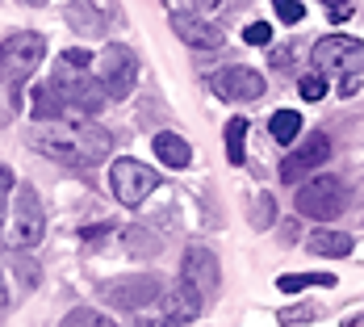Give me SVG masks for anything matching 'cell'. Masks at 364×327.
Returning a JSON list of instances; mask_svg holds the SVG:
<instances>
[{
  "mask_svg": "<svg viewBox=\"0 0 364 327\" xmlns=\"http://www.w3.org/2000/svg\"><path fill=\"white\" fill-rule=\"evenodd\" d=\"M30 143H34V151L59 160V164L88 168V164H101L109 155L113 139H109V130H101V126L80 118V122H50V126H42V130L30 135Z\"/></svg>",
  "mask_w": 364,
  "mask_h": 327,
  "instance_id": "6da1fadb",
  "label": "cell"
},
{
  "mask_svg": "<svg viewBox=\"0 0 364 327\" xmlns=\"http://www.w3.org/2000/svg\"><path fill=\"white\" fill-rule=\"evenodd\" d=\"M42 55H46V38L34 34V30H17V34L4 38V97H9V113L17 105V97H21V84L34 76V68L42 63Z\"/></svg>",
  "mask_w": 364,
  "mask_h": 327,
  "instance_id": "7a4b0ae2",
  "label": "cell"
},
{
  "mask_svg": "<svg viewBox=\"0 0 364 327\" xmlns=\"http://www.w3.org/2000/svg\"><path fill=\"white\" fill-rule=\"evenodd\" d=\"M297 214L306 218H318V222H327V218H339L343 214V206H348V185L339 181V177H314V181H306L297 189Z\"/></svg>",
  "mask_w": 364,
  "mask_h": 327,
  "instance_id": "3957f363",
  "label": "cell"
},
{
  "mask_svg": "<svg viewBox=\"0 0 364 327\" xmlns=\"http://www.w3.org/2000/svg\"><path fill=\"white\" fill-rule=\"evenodd\" d=\"M101 298L117 306V311H143V306H155L164 298V281L155 273H134V277H117V281H101Z\"/></svg>",
  "mask_w": 364,
  "mask_h": 327,
  "instance_id": "277c9868",
  "label": "cell"
},
{
  "mask_svg": "<svg viewBox=\"0 0 364 327\" xmlns=\"http://www.w3.org/2000/svg\"><path fill=\"white\" fill-rule=\"evenodd\" d=\"M109 185H113V193H117V202L134 210V206H143L146 197L155 193L159 177H155V168H151V164L122 155V160H117V164L109 168Z\"/></svg>",
  "mask_w": 364,
  "mask_h": 327,
  "instance_id": "5b68a950",
  "label": "cell"
},
{
  "mask_svg": "<svg viewBox=\"0 0 364 327\" xmlns=\"http://www.w3.org/2000/svg\"><path fill=\"white\" fill-rule=\"evenodd\" d=\"M97 72H101V84L109 88V97H130L134 93V80H139V55L130 46H105L101 59H97Z\"/></svg>",
  "mask_w": 364,
  "mask_h": 327,
  "instance_id": "8992f818",
  "label": "cell"
},
{
  "mask_svg": "<svg viewBox=\"0 0 364 327\" xmlns=\"http://www.w3.org/2000/svg\"><path fill=\"white\" fill-rule=\"evenodd\" d=\"M364 59V42L348 34H327L314 42V68L331 76H352L356 63Z\"/></svg>",
  "mask_w": 364,
  "mask_h": 327,
  "instance_id": "52a82bcc",
  "label": "cell"
},
{
  "mask_svg": "<svg viewBox=\"0 0 364 327\" xmlns=\"http://www.w3.org/2000/svg\"><path fill=\"white\" fill-rule=\"evenodd\" d=\"M42 231H46V210H42L34 189L21 185L17 189V214L9 218V239L17 248H34L38 239H42Z\"/></svg>",
  "mask_w": 364,
  "mask_h": 327,
  "instance_id": "ba28073f",
  "label": "cell"
},
{
  "mask_svg": "<svg viewBox=\"0 0 364 327\" xmlns=\"http://www.w3.org/2000/svg\"><path fill=\"white\" fill-rule=\"evenodd\" d=\"M50 84L59 88L63 105H72L75 113H97V109L109 101V88L101 80H92L88 72H63V76H55Z\"/></svg>",
  "mask_w": 364,
  "mask_h": 327,
  "instance_id": "9c48e42d",
  "label": "cell"
},
{
  "mask_svg": "<svg viewBox=\"0 0 364 327\" xmlns=\"http://www.w3.org/2000/svg\"><path fill=\"white\" fill-rule=\"evenodd\" d=\"M331 155V139L323 130H314V135H306L301 143L293 147L289 155H285V164H281V181L285 185H297L301 177H310L323 160Z\"/></svg>",
  "mask_w": 364,
  "mask_h": 327,
  "instance_id": "30bf717a",
  "label": "cell"
},
{
  "mask_svg": "<svg viewBox=\"0 0 364 327\" xmlns=\"http://www.w3.org/2000/svg\"><path fill=\"white\" fill-rule=\"evenodd\" d=\"M214 93L222 101H259L264 97V76L252 68H222L214 76Z\"/></svg>",
  "mask_w": 364,
  "mask_h": 327,
  "instance_id": "8fae6325",
  "label": "cell"
},
{
  "mask_svg": "<svg viewBox=\"0 0 364 327\" xmlns=\"http://www.w3.org/2000/svg\"><path fill=\"white\" fill-rule=\"evenodd\" d=\"M172 30H176L181 42L197 46V51H218L222 42H226L218 26H210V21H205L201 13H193V9H188V13H172Z\"/></svg>",
  "mask_w": 364,
  "mask_h": 327,
  "instance_id": "7c38bea8",
  "label": "cell"
},
{
  "mask_svg": "<svg viewBox=\"0 0 364 327\" xmlns=\"http://www.w3.org/2000/svg\"><path fill=\"white\" fill-rule=\"evenodd\" d=\"M181 277H188V281H193L197 290L210 298V294L218 290V281H222V273H218V256L210 252V248H201V244H197V248H188V252H184V269H181Z\"/></svg>",
  "mask_w": 364,
  "mask_h": 327,
  "instance_id": "4fadbf2b",
  "label": "cell"
},
{
  "mask_svg": "<svg viewBox=\"0 0 364 327\" xmlns=\"http://www.w3.org/2000/svg\"><path fill=\"white\" fill-rule=\"evenodd\" d=\"M164 302H168V311H172L176 319H184V323H188V319H197V315L205 311V294L197 290L188 277H181V281L168 290V298H164Z\"/></svg>",
  "mask_w": 364,
  "mask_h": 327,
  "instance_id": "5bb4252c",
  "label": "cell"
},
{
  "mask_svg": "<svg viewBox=\"0 0 364 327\" xmlns=\"http://www.w3.org/2000/svg\"><path fill=\"white\" fill-rule=\"evenodd\" d=\"M155 155H159V164H168V168H188L193 147L184 143L181 135H172V130H159V135H155Z\"/></svg>",
  "mask_w": 364,
  "mask_h": 327,
  "instance_id": "9a60e30c",
  "label": "cell"
},
{
  "mask_svg": "<svg viewBox=\"0 0 364 327\" xmlns=\"http://www.w3.org/2000/svg\"><path fill=\"white\" fill-rule=\"evenodd\" d=\"M306 248L314 256H352V235L348 231H314L310 239H306Z\"/></svg>",
  "mask_w": 364,
  "mask_h": 327,
  "instance_id": "2e32d148",
  "label": "cell"
},
{
  "mask_svg": "<svg viewBox=\"0 0 364 327\" xmlns=\"http://www.w3.org/2000/svg\"><path fill=\"white\" fill-rule=\"evenodd\" d=\"M268 135H272L277 143H297V135H301V113H297V109H277V113L268 118Z\"/></svg>",
  "mask_w": 364,
  "mask_h": 327,
  "instance_id": "e0dca14e",
  "label": "cell"
},
{
  "mask_svg": "<svg viewBox=\"0 0 364 327\" xmlns=\"http://www.w3.org/2000/svg\"><path fill=\"white\" fill-rule=\"evenodd\" d=\"M310 286H335L331 273H289V277H277V290L281 294H301Z\"/></svg>",
  "mask_w": 364,
  "mask_h": 327,
  "instance_id": "ac0fdd59",
  "label": "cell"
},
{
  "mask_svg": "<svg viewBox=\"0 0 364 327\" xmlns=\"http://www.w3.org/2000/svg\"><path fill=\"white\" fill-rule=\"evenodd\" d=\"M59 109H63L59 88H55V84H42V88L34 93V118H38V122H46V118L55 122V118H59Z\"/></svg>",
  "mask_w": 364,
  "mask_h": 327,
  "instance_id": "d6986e66",
  "label": "cell"
},
{
  "mask_svg": "<svg viewBox=\"0 0 364 327\" xmlns=\"http://www.w3.org/2000/svg\"><path fill=\"white\" fill-rule=\"evenodd\" d=\"M243 139H247V118H230L226 122V160L230 164H243Z\"/></svg>",
  "mask_w": 364,
  "mask_h": 327,
  "instance_id": "ffe728a7",
  "label": "cell"
},
{
  "mask_svg": "<svg viewBox=\"0 0 364 327\" xmlns=\"http://www.w3.org/2000/svg\"><path fill=\"white\" fill-rule=\"evenodd\" d=\"M277 319H281V327H301V323L323 319V306H318V302H297V306H285Z\"/></svg>",
  "mask_w": 364,
  "mask_h": 327,
  "instance_id": "44dd1931",
  "label": "cell"
},
{
  "mask_svg": "<svg viewBox=\"0 0 364 327\" xmlns=\"http://www.w3.org/2000/svg\"><path fill=\"white\" fill-rule=\"evenodd\" d=\"M247 218H252L255 231H268V227H272V218H277V202H272L268 193H255L252 206H247Z\"/></svg>",
  "mask_w": 364,
  "mask_h": 327,
  "instance_id": "7402d4cb",
  "label": "cell"
},
{
  "mask_svg": "<svg viewBox=\"0 0 364 327\" xmlns=\"http://www.w3.org/2000/svg\"><path fill=\"white\" fill-rule=\"evenodd\" d=\"M126 248L134 256H155L159 252V235H151L146 227H126Z\"/></svg>",
  "mask_w": 364,
  "mask_h": 327,
  "instance_id": "603a6c76",
  "label": "cell"
},
{
  "mask_svg": "<svg viewBox=\"0 0 364 327\" xmlns=\"http://www.w3.org/2000/svg\"><path fill=\"white\" fill-rule=\"evenodd\" d=\"M63 327H117V323H113L109 315L92 311V306H75V311H68V319H63Z\"/></svg>",
  "mask_w": 364,
  "mask_h": 327,
  "instance_id": "cb8c5ba5",
  "label": "cell"
},
{
  "mask_svg": "<svg viewBox=\"0 0 364 327\" xmlns=\"http://www.w3.org/2000/svg\"><path fill=\"white\" fill-rule=\"evenodd\" d=\"M297 93H301V101H323V97H327V80L318 72L301 76V80H297Z\"/></svg>",
  "mask_w": 364,
  "mask_h": 327,
  "instance_id": "d4e9b609",
  "label": "cell"
},
{
  "mask_svg": "<svg viewBox=\"0 0 364 327\" xmlns=\"http://www.w3.org/2000/svg\"><path fill=\"white\" fill-rule=\"evenodd\" d=\"M63 72H88V63H92V55L88 51H80V46H72V51H63Z\"/></svg>",
  "mask_w": 364,
  "mask_h": 327,
  "instance_id": "484cf974",
  "label": "cell"
},
{
  "mask_svg": "<svg viewBox=\"0 0 364 327\" xmlns=\"http://www.w3.org/2000/svg\"><path fill=\"white\" fill-rule=\"evenodd\" d=\"M272 9H277V17H281V21H301V17H306V4H301V0H272Z\"/></svg>",
  "mask_w": 364,
  "mask_h": 327,
  "instance_id": "4316f807",
  "label": "cell"
},
{
  "mask_svg": "<svg viewBox=\"0 0 364 327\" xmlns=\"http://www.w3.org/2000/svg\"><path fill=\"white\" fill-rule=\"evenodd\" d=\"M272 38V26H264V21H252L247 30H243V42H252V46H264Z\"/></svg>",
  "mask_w": 364,
  "mask_h": 327,
  "instance_id": "83f0119b",
  "label": "cell"
},
{
  "mask_svg": "<svg viewBox=\"0 0 364 327\" xmlns=\"http://www.w3.org/2000/svg\"><path fill=\"white\" fill-rule=\"evenodd\" d=\"M134 327H181V319L176 315H139Z\"/></svg>",
  "mask_w": 364,
  "mask_h": 327,
  "instance_id": "f1b7e54d",
  "label": "cell"
},
{
  "mask_svg": "<svg viewBox=\"0 0 364 327\" xmlns=\"http://www.w3.org/2000/svg\"><path fill=\"white\" fill-rule=\"evenodd\" d=\"M193 4V13H210V9H218L222 0H188Z\"/></svg>",
  "mask_w": 364,
  "mask_h": 327,
  "instance_id": "f546056e",
  "label": "cell"
},
{
  "mask_svg": "<svg viewBox=\"0 0 364 327\" xmlns=\"http://www.w3.org/2000/svg\"><path fill=\"white\" fill-rule=\"evenodd\" d=\"M281 239H285V244H293V239H297V222H285V231H281Z\"/></svg>",
  "mask_w": 364,
  "mask_h": 327,
  "instance_id": "4dcf8cb0",
  "label": "cell"
},
{
  "mask_svg": "<svg viewBox=\"0 0 364 327\" xmlns=\"http://www.w3.org/2000/svg\"><path fill=\"white\" fill-rule=\"evenodd\" d=\"M331 9H335V17H343V0H327Z\"/></svg>",
  "mask_w": 364,
  "mask_h": 327,
  "instance_id": "1f68e13d",
  "label": "cell"
},
{
  "mask_svg": "<svg viewBox=\"0 0 364 327\" xmlns=\"http://www.w3.org/2000/svg\"><path fill=\"white\" fill-rule=\"evenodd\" d=\"M343 327H364V315H356V319H348Z\"/></svg>",
  "mask_w": 364,
  "mask_h": 327,
  "instance_id": "d6a6232c",
  "label": "cell"
},
{
  "mask_svg": "<svg viewBox=\"0 0 364 327\" xmlns=\"http://www.w3.org/2000/svg\"><path fill=\"white\" fill-rule=\"evenodd\" d=\"M26 4H34V9H42V4H46V0H26Z\"/></svg>",
  "mask_w": 364,
  "mask_h": 327,
  "instance_id": "836d02e7",
  "label": "cell"
}]
</instances>
